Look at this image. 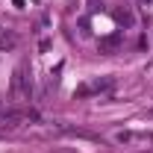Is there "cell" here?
Segmentation results:
<instances>
[{"label":"cell","mask_w":153,"mask_h":153,"mask_svg":"<svg viewBox=\"0 0 153 153\" xmlns=\"http://www.w3.org/2000/svg\"><path fill=\"white\" fill-rule=\"evenodd\" d=\"M115 138H118L121 144H130V141H133V138H135V133H127V130H124V133H118V135H115Z\"/></svg>","instance_id":"6"},{"label":"cell","mask_w":153,"mask_h":153,"mask_svg":"<svg viewBox=\"0 0 153 153\" xmlns=\"http://www.w3.org/2000/svg\"><path fill=\"white\" fill-rule=\"evenodd\" d=\"M121 47H124V36H121V33L103 36L100 41H97V50H100V53H118Z\"/></svg>","instance_id":"1"},{"label":"cell","mask_w":153,"mask_h":153,"mask_svg":"<svg viewBox=\"0 0 153 153\" xmlns=\"http://www.w3.org/2000/svg\"><path fill=\"white\" fill-rule=\"evenodd\" d=\"M94 91H91V82H82V85H76L74 88V97H91Z\"/></svg>","instance_id":"5"},{"label":"cell","mask_w":153,"mask_h":153,"mask_svg":"<svg viewBox=\"0 0 153 153\" xmlns=\"http://www.w3.org/2000/svg\"><path fill=\"white\" fill-rule=\"evenodd\" d=\"M24 74H27V62H21L12 71V97L15 100H24Z\"/></svg>","instance_id":"2"},{"label":"cell","mask_w":153,"mask_h":153,"mask_svg":"<svg viewBox=\"0 0 153 153\" xmlns=\"http://www.w3.org/2000/svg\"><path fill=\"white\" fill-rule=\"evenodd\" d=\"M21 118H24V112H18V109H6V112H0V130H12V127H18Z\"/></svg>","instance_id":"3"},{"label":"cell","mask_w":153,"mask_h":153,"mask_svg":"<svg viewBox=\"0 0 153 153\" xmlns=\"http://www.w3.org/2000/svg\"><path fill=\"white\" fill-rule=\"evenodd\" d=\"M112 88H115V79H112V76H97V79H91V91H94V94L112 91Z\"/></svg>","instance_id":"4"}]
</instances>
